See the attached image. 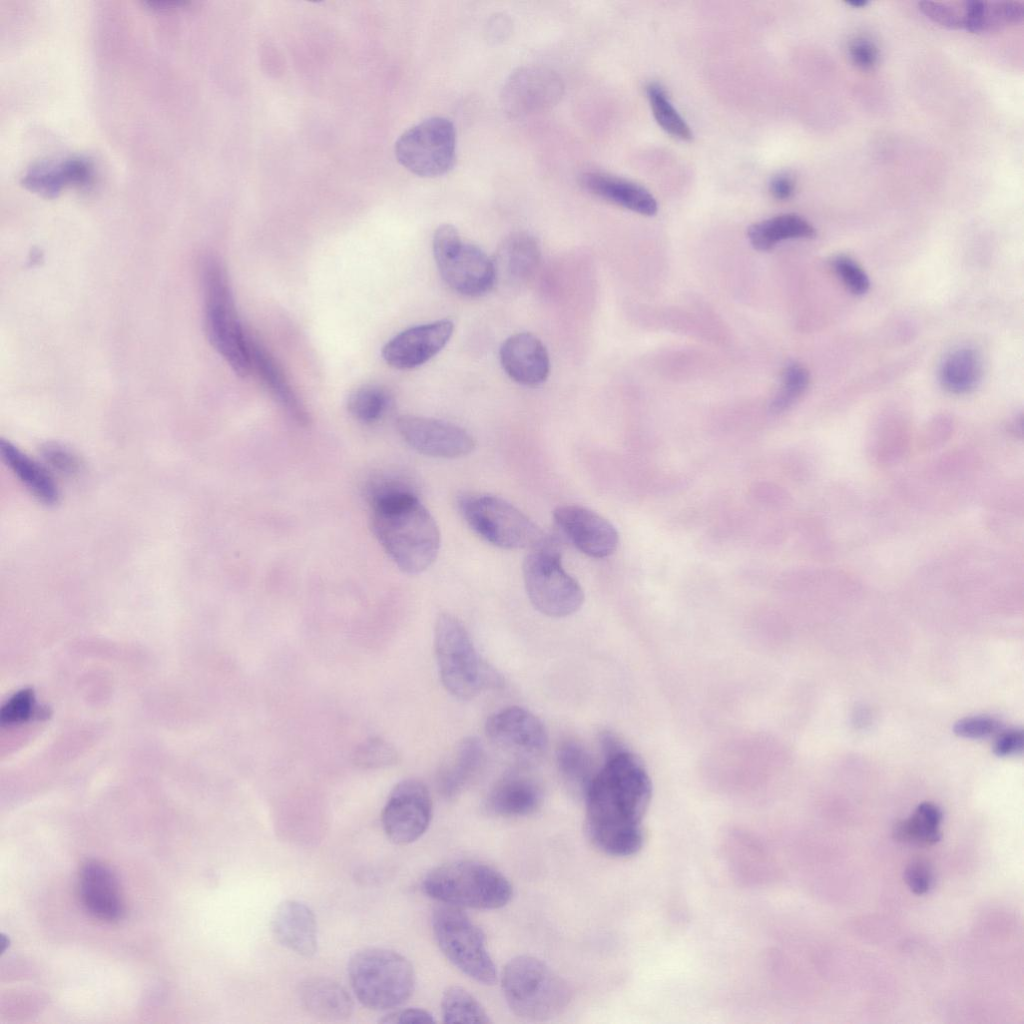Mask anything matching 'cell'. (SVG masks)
<instances>
[{"instance_id": "cell-1", "label": "cell", "mask_w": 1024, "mask_h": 1024, "mask_svg": "<svg viewBox=\"0 0 1024 1024\" xmlns=\"http://www.w3.org/2000/svg\"><path fill=\"white\" fill-rule=\"evenodd\" d=\"M605 759L584 793L586 831L603 853L629 857L644 845L652 785L642 763L622 745Z\"/></svg>"}, {"instance_id": "cell-2", "label": "cell", "mask_w": 1024, "mask_h": 1024, "mask_svg": "<svg viewBox=\"0 0 1024 1024\" xmlns=\"http://www.w3.org/2000/svg\"><path fill=\"white\" fill-rule=\"evenodd\" d=\"M371 507L372 531L399 569L418 574L435 561L440 548L438 526L410 487L399 482L377 485Z\"/></svg>"}, {"instance_id": "cell-3", "label": "cell", "mask_w": 1024, "mask_h": 1024, "mask_svg": "<svg viewBox=\"0 0 1024 1024\" xmlns=\"http://www.w3.org/2000/svg\"><path fill=\"white\" fill-rule=\"evenodd\" d=\"M430 898L458 908L498 909L512 898L509 880L477 860H454L430 870L422 881Z\"/></svg>"}, {"instance_id": "cell-4", "label": "cell", "mask_w": 1024, "mask_h": 1024, "mask_svg": "<svg viewBox=\"0 0 1024 1024\" xmlns=\"http://www.w3.org/2000/svg\"><path fill=\"white\" fill-rule=\"evenodd\" d=\"M205 327L209 342L239 377L252 369L247 336L239 319L227 273L215 257L202 266Z\"/></svg>"}, {"instance_id": "cell-5", "label": "cell", "mask_w": 1024, "mask_h": 1024, "mask_svg": "<svg viewBox=\"0 0 1024 1024\" xmlns=\"http://www.w3.org/2000/svg\"><path fill=\"white\" fill-rule=\"evenodd\" d=\"M501 987L511 1011L530 1021L558 1016L572 996L568 983L560 975L530 955L516 956L505 965Z\"/></svg>"}, {"instance_id": "cell-6", "label": "cell", "mask_w": 1024, "mask_h": 1024, "mask_svg": "<svg viewBox=\"0 0 1024 1024\" xmlns=\"http://www.w3.org/2000/svg\"><path fill=\"white\" fill-rule=\"evenodd\" d=\"M351 987L369 1009L387 1010L406 1002L413 993L415 973L403 955L384 948H366L348 964Z\"/></svg>"}, {"instance_id": "cell-7", "label": "cell", "mask_w": 1024, "mask_h": 1024, "mask_svg": "<svg viewBox=\"0 0 1024 1024\" xmlns=\"http://www.w3.org/2000/svg\"><path fill=\"white\" fill-rule=\"evenodd\" d=\"M523 577L532 605L550 617H566L582 606L580 584L562 566L557 539L543 536L529 548L523 563Z\"/></svg>"}, {"instance_id": "cell-8", "label": "cell", "mask_w": 1024, "mask_h": 1024, "mask_svg": "<svg viewBox=\"0 0 1024 1024\" xmlns=\"http://www.w3.org/2000/svg\"><path fill=\"white\" fill-rule=\"evenodd\" d=\"M434 647L442 684L453 696L470 699L492 681L469 633L456 617L450 614L438 617Z\"/></svg>"}, {"instance_id": "cell-9", "label": "cell", "mask_w": 1024, "mask_h": 1024, "mask_svg": "<svg viewBox=\"0 0 1024 1024\" xmlns=\"http://www.w3.org/2000/svg\"><path fill=\"white\" fill-rule=\"evenodd\" d=\"M431 925L440 950L459 971L484 985L496 982V966L486 948L485 935L461 908L446 904L436 907Z\"/></svg>"}, {"instance_id": "cell-10", "label": "cell", "mask_w": 1024, "mask_h": 1024, "mask_svg": "<svg viewBox=\"0 0 1024 1024\" xmlns=\"http://www.w3.org/2000/svg\"><path fill=\"white\" fill-rule=\"evenodd\" d=\"M458 508L478 535L500 548H531L544 536L528 516L498 496L463 494L458 499Z\"/></svg>"}, {"instance_id": "cell-11", "label": "cell", "mask_w": 1024, "mask_h": 1024, "mask_svg": "<svg viewBox=\"0 0 1024 1024\" xmlns=\"http://www.w3.org/2000/svg\"><path fill=\"white\" fill-rule=\"evenodd\" d=\"M394 151L397 161L415 175H443L456 159L454 125L443 117L425 119L400 135Z\"/></svg>"}, {"instance_id": "cell-12", "label": "cell", "mask_w": 1024, "mask_h": 1024, "mask_svg": "<svg viewBox=\"0 0 1024 1024\" xmlns=\"http://www.w3.org/2000/svg\"><path fill=\"white\" fill-rule=\"evenodd\" d=\"M432 249L439 273L453 291L479 297L496 284L493 259L478 246L463 242L460 235L444 236Z\"/></svg>"}, {"instance_id": "cell-13", "label": "cell", "mask_w": 1024, "mask_h": 1024, "mask_svg": "<svg viewBox=\"0 0 1024 1024\" xmlns=\"http://www.w3.org/2000/svg\"><path fill=\"white\" fill-rule=\"evenodd\" d=\"M431 817L432 800L428 788L420 780L405 779L390 792L381 821L390 841L406 845L426 832Z\"/></svg>"}, {"instance_id": "cell-14", "label": "cell", "mask_w": 1024, "mask_h": 1024, "mask_svg": "<svg viewBox=\"0 0 1024 1024\" xmlns=\"http://www.w3.org/2000/svg\"><path fill=\"white\" fill-rule=\"evenodd\" d=\"M396 427L412 449L426 456L452 459L466 456L475 448V440L468 431L444 420L402 415Z\"/></svg>"}, {"instance_id": "cell-15", "label": "cell", "mask_w": 1024, "mask_h": 1024, "mask_svg": "<svg viewBox=\"0 0 1024 1024\" xmlns=\"http://www.w3.org/2000/svg\"><path fill=\"white\" fill-rule=\"evenodd\" d=\"M563 93L558 74L542 67L514 71L504 83L501 105L511 117H522L555 105Z\"/></svg>"}, {"instance_id": "cell-16", "label": "cell", "mask_w": 1024, "mask_h": 1024, "mask_svg": "<svg viewBox=\"0 0 1024 1024\" xmlns=\"http://www.w3.org/2000/svg\"><path fill=\"white\" fill-rule=\"evenodd\" d=\"M485 731L495 745L522 759L542 755L548 743L541 720L530 711L516 706L492 714L486 721Z\"/></svg>"}, {"instance_id": "cell-17", "label": "cell", "mask_w": 1024, "mask_h": 1024, "mask_svg": "<svg viewBox=\"0 0 1024 1024\" xmlns=\"http://www.w3.org/2000/svg\"><path fill=\"white\" fill-rule=\"evenodd\" d=\"M453 330L454 324L449 319L410 327L384 345L382 357L395 369H414L437 355L450 340Z\"/></svg>"}, {"instance_id": "cell-18", "label": "cell", "mask_w": 1024, "mask_h": 1024, "mask_svg": "<svg viewBox=\"0 0 1024 1024\" xmlns=\"http://www.w3.org/2000/svg\"><path fill=\"white\" fill-rule=\"evenodd\" d=\"M553 517L571 543L593 558L614 553L619 543L616 528L598 513L579 505L558 506Z\"/></svg>"}, {"instance_id": "cell-19", "label": "cell", "mask_w": 1024, "mask_h": 1024, "mask_svg": "<svg viewBox=\"0 0 1024 1024\" xmlns=\"http://www.w3.org/2000/svg\"><path fill=\"white\" fill-rule=\"evenodd\" d=\"M499 355L506 374L521 385L538 386L548 378V352L541 340L531 333L521 332L508 337Z\"/></svg>"}, {"instance_id": "cell-20", "label": "cell", "mask_w": 1024, "mask_h": 1024, "mask_svg": "<svg viewBox=\"0 0 1024 1024\" xmlns=\"http://www.w3.org/2000/svg\"><path fill=\"white\" fill-rule=\"evenodd\" d=\"M79 895L84 908L99 920L114 922L124 913L117 878L107 866L96 860L87 861L80 870Z\"/></svg>"}, {"instance_id": "cell-21", "label": "cell", "mask_w": 1024, "mask_h": 1024, "mask_svg": "<svg viewBox=\"0 0 1024 1024\" xmlns=\"http://www.w3.org/2000/svg\"><path fill=\"white\" fill-rule=\"evenodd\" d=\"M92 162L82 156L59 161H43L29 168L21 179L28 190L46 198H54L66 187H84L93 180Z\"/></svg>"}, {"instance_id": "cell-22", "label": "cell", "mask_w": 1024, "mask_h": 1024, "mask_svg": "<svg viewBox=\"0 0 1024 1024\" xmlns=\"http://www.w3.org/2000/svg\"><path fill=\"white\" fill-rule=\"evenodd\" d=\"M271 929L276 940L290 951L311 957L317 951V923L313 911L297 900H286L276 908Z\"/></svg>"}, {"instance_id": "cell-23", "label": "cell", "mask_w": 1024, "mask_h": 1024, "mask_svg": "<svg viewBox=\"0 0 1024 1024\" xmlns=\"http://www.w3.org/2000/svg\"><path fill=\"white\" fill-rule=\"evenodd\" d=\"M249 350L252 369L256 371L274 399L296 423L307 425L310 420L309 414L275 358L261 343L250 336Z\"/></svg>"}, {"instance_id": "cell-24", "label": "cell", "mask_w": 1024, "mask_h": 1024, "mask_svg": "<svg viewBox=\"0 0 1024 1024\" xmlns=\"http://www.w3.org/2000/svg\"><path fill=\"white\" fill-rule=\"evenodd\" d=\"M541 250L537 239L525 231L513 232L499 245L493 259L497 279L509 284L526 282L538 268Z\"/></svg>"}, {"instance_id": "cell-25", "label": "cell", "mask_w": 1024, "mask_h": 1024, "mask_svg": "<svg viewBox=\"0 0 1024 1024\" xmlns=\"http://www.w3.org/2000/svg\"><path fill=\"white\" fill-rule=\"evenodd\" d=\"M542 802V791L531 778L513 773L505 776L489 792L487 810L497 816L520 817L535 812Z\"/></svg>"}, {"instance_id": "cell-26", "label": "cell", "mask_w": 1024, "mask_h": 1024, "mask_svg": "<svg viewBox=\"0 0 1024 1024\" xmlns=\"http://www.w3.org/2000/svg\"><path fill=\"white\" fill-rule=\"evenodd\" d=\"M580 183L592 194L639 214L652 216L658 210L652 194L634 182L602 172H585Z\"/></svg>"}, {"instance_id": "cell-27", "label": "cell", "mask_w": 1024, "mask_h": 1024, "mask_svg": "<svg viewBox=\"0 0 1024 1024\" xmlns=\"http://www.w3.org/2000/svg\"><path fill=\"white\" fill-rule=\"evenodd\" d=\"M300 1001L312 1015L325 1020H343L353 1009L347 991L337 982L326 978H313L302 983Z\"/></svg>"}, {"instance_id": "cell-28", "label": "cell", "mask_w": 1024, "mask_h": 1024, "mask_svg": "<svg viewBox=\"0 0 1024 1024\" xmlns=\"http://www.w3.org/2000/svg\"><path fill=\"white\" fill-rule=\"evenodd\" d=\"M0 450L5 463L35 498L48 505L57 503L58 486L44 466L9 441L1 440Z\"/></svg>"}, {"instance_id": "cell-29", "label": "cell", "mask_w": 1024, "mask_h": 1024, "mask_svg": "<svg viewBox=\"0 0 1024 1024\" xmlns=\"http://www.w3.org/2000/svg\"><path fill=\"white\" fill-rule=\"evenodd\" d=\"M484 749L474 737L463 739L439 773L438 785L443 795H457L480 771L484 764Z\"/></svg>"}, {"instance_id": "cell-30", "label": "cell", "mask_w": 1024, "mask_h": 1024, "mask_svg": "<svg viewBox=\"0 0 1024 1024\" xmlns=\"http://www.w3.org/2000/svg\"><path fill=\"white\" fill-rule=\"evenodd\" d=\"M939 378L945 390L953 394L973 391L982 378V361L978 352L964 347L951 352L943 360Z\"/></svg>"}, {"instance_id": "cell-31", "label": "cell", "mask_w": 1024, "mask_h": 1024, "mask_svg": "<svg viewBox=\"0 0 1024 1024\" xmlns=\"http://www.w3.org/2000/svg\"><path fill=\"white\" fill-rule=\"evenodd\" d=\"M814 227L796 214H783L755 223L748 228L751 245L759 251H768L786 239L812 238Z\"/></svg>"}, {"instance_id": "cell-32", "label": "cell", "mask_w": 1024, "mask_h": 1024, "mask_svg": "<svg viewBox=\"0 0 1024 1024\" xmlns=\"http://www.w3.org/2000/svg\"><path fill=\"white\" fill-rule=\"evenodd\" d=\"M941 820L940 808L934 803L923 802L908 819L894 824L893 837L902 843L920 847L932 846L941 839Z\"/></svg>"}, {"instance_id": "cell-33", "label": "cell", "mask_w": 1024, "mask_h": 1024, "mask_svg": "<svg viewBox=\"0 0 1024 1024\" xmlns=\"http://www.w3.org/2000/svg\"><path fill=\"white\" fill-rule=\"evenodd\" d=\"M558 769L566 782L583 795L595 773L587 750L578 742H562L556 753Z\"/></svg>"}, {"instance_id": "cell-34", "label": "cell", "mask_w": 1024, "mask_h": 1024, "mask_svg": "<svg viewBox=\"0 0 1024 1024\" xmlns=\"http://www.w3.org/2000/svg\"><path fill=\"white\" fill-rule=\"evenodd\" d=\"M441 1013L445 1023H491L481 1003L465 988L448 987L442 996Z\"/></svg>"}, {"instance_id": "cell-35", "label": "cell", "mask_w": 1024, "mask_h": 1024, "mask_svg": "<svg viewBox=\"0 0 1024 1024\" xmlns=\"http://www.w3.org/2000/svg\"><path fill=\"white\" fill-rule=\"evenodd\" d=\"M391 402L389 392L382 386L366 384L355 389L347 399V410L360 423L373 424L386 413Z\"/></svg>"}, {"instance_id": "cell-36", "label": "cell", "mask_w": 1024, "mask_h": 1024, "mask_svg": "<svg viewBox=\"0 0 1024 1024\" xmlns=\"http://www.w3.org/2000/svg\"><path fill=\"white\" fill-rule=\"evenodd\" d=\"M646 93L659 126L675 138L691 140L693 133L690 127L671 104L665 89L657 83H650Z\"/></svg>"}, {"instance_id": "cell-37", "label": "cell", "mask_w": 1024, "mask_h": 1024, "mask_svg": "<svg viewBox=\"0 0 1024 1024\" xmlns=\"http://www.w3.org/2000/svg\"><path fill=\"white\" fill-rule=\"evenodd\" d=\"M809 381V372L804 366L796 362L787 364L782 373L781 386L770 403V410L782 413L789 409L805 392Z\"/></svg>"}, {"instance_id": "cell-38", "label": "cell", "mask_w": 1024, "mask_h": 1024, "mask_svg": "<svg viewBox=\"0 0 1024 1024\" xmlns=\"http://www.w3.org/2000/svg\"><path fill=\"white\" fill-rule=\"evenodd\" d=\"M396 749L380 737L364 740L354 750L353 763L362 769H378L391 766L397 762Z\"/></svg>"}, {"instance_id": "cell-39", "label": "cell", "mask_w": 1024, "mask_h": 1024, "mask_svg": "<svg viewBox=\"0 0 1024 1024\" xmlns=\"http://www.w3.org/2000/svg\"><path fill=\"white\" fill-rule=\"evenodd\" d=\"M39 712L41 711L36 706L34 692L31 689H22L4 703L0 711V722L2 725L20 724L34 716H40Z\"/></svg>"}, {"instance_id": "cell-40", "label": "cell", "mask_w": 1024, "mask_h": 1024, "mask_svg": "<svg viewBox=\"0 0 1024 1024\" xmlns=\"http://www.w3.org/2000/svg\"><path fill=\"white\" fill-rule=\"evenodd\" d=\"M832 265L843 284L853 294L863 295L869 290L870 281L867 274L853 259L839 255L833 259Z\"/></svg>"}, {"instance_id": "cell-41", "label": "cell", "mask_w": 1024, "mask_h": 1024, "mask_svg": "<svg viewBox=\"0 0 1024 1024\" xmlns=\"http://www.w3.org/2000/svg\"><path fill=\"white\" fill-rule=\"evenodd\" d=\"M919 9L933 22L950 28H962L961 4L938 1H921Z\"/></svg>"}, {"instance_id": "cell-42", "label": "cell", "mask_w": 1024, "mask_h": 1024, "mask_svg": "<svg viewBox=\"0 0 1024 1024\" xmlns=\"http://www.w3.org/2000/svg\"><path fill=\"white\" fill-rule=\"evenodd\" d=\"M1001 722L990 716H971L959 719L953 726L956 735L963 738L979 739L996 734Z\"/></svg>"}, {"instance_id": "cell-43", "label": "cell", "mask_w": 1024, "mask_h": 1024, "mask_svg": "<svg viewBox=\"0 0 1024 1024\" xmlns=\"http://www.w3.org/2000/svg\"><path fill=\"white\" fill-rule=\"evenodd\" d=\"M904 879L909 889L916 895L927 893L933 885V870L928 860L914 858L906 866Z\"/></svg>"}, {"instance_id": "cell-44", "label": "cell", "mask_w": 1024, "mask_h": 1024, "mask_svg": "<svg viewBox=\"0 0 1024 1024\" xmlns=\"http://www.w3.org/2000/svg\"><path fill=\"white\" fill-rule=\"evenodd\" d=\"M43 455L47 463L59 473L71 475L79 469L77 457L58 444H47L43 448Z\"/></svg>"}, {"instance_id": "cell-45", "label": "cell", "mask_w": 1024, "mask_h": 1024, "mask_svg": "<svg viewBox=\"0 0 1024 1024\" xmlns=\"http://www.w3.org/2000/svg\"><path fill=\"white\" fill-rule=\"evenodd\" d=\"M848 50L852 62L861 69H873L878 62V49L869 39L856 38L850 43Z\"/></svg>"}, {"instance_id": "cell-46", "label": "cell", "mask_w": 1024, "mask_h": 1024, "mask_svg": "<svg viewBox=\"0 0 1024 1024\" xmlns=\"http://www.w3.org/2000/svg\"><path fill=\"white\" fill-rule=\"evenodd\" d=\"M1024 736L1022 730L1010 729L999 734L993 751L998 757H1007L1018 754L1023 749Z\"/></svg>"}, {"instance_id": "cell-47", "label": "cell", "mask_w": 1024, "mask_h": 1024, "mask_svg": "<svg viewBox=\"0 0 1024 1024\" xmlns=\"http://www.w3.org/2000/svg\"><path fill=\"white\" fill-rule=\"evenodd\" d=\"M382 1023H434L433 1015L427 1010L420 1008H406L386 1015L380 1020Z\"/></svg>"}, {"instance_id": "cell-48", "label": "cell", "mask_w": 1024, "mask_h": 1024, "mask_svg": "<svg viewBox=\"0 0 1024 1024\" xmlns=\"http://www.w3.org/2000/svg\"><path fill=\"white\" fill-rule=\"evenodd\" d=\"M769 190L773 197L778 200L789 199L794 193L795 181L790 175H777L771 180Z\"/></svg>"}, {"instance_id": "cell-49", "label": "cell", "mask_w": 1024, "mask_h": 1024, "mask_svg": "<svg viewBox=\"0 0 1024 1024\" xmlns=\"http://www.w3.org/2000/svg\"><path fill=\"white\" fill-rule=\"evenodd\" d=\"M846 3L848 5L853 6V7H863V6H866L868 2L866 0H861V1L853 0V1H847Z\"/></svg>"}]
</instances>
